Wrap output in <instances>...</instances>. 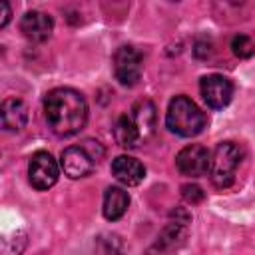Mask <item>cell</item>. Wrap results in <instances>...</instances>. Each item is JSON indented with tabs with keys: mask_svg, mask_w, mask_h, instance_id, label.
<instances>
[{
	"mask_svg": "<svg viewBox=\"0 0 255 255\" xmlns=\"http://www.w3.org/2000/svg\"><path fill=\"white\" fill-rule=\"evenodd\" d=\"M44 116L56 135H74L88 120L86 98L74 88H54L44 98Z\"/></svg>",
	"mask_w": 255,
	"mask_h": 255,
	"instance_id": "obj_1",
	"label": "cell"
},
{
	"mask_svg": "<svg viewBox=\"0 0 255 255\" xmlns=\"http://www.w3.org/2000/svg\"><path fill=\"white\" fill-rule=\"evenodd\" d=\"M155 129V106L149 100H139L129 112L122 114L114 126V137L122 147L135 149L145 143Z\"/></svg>",
	"mask_w": 255,
	"mask_h": 255,
	"instance_id": "obj_2",
	"label": "cell"
},
{
	"mask_svg": "<svg viewBox=\"0 0 255 255\" xmlns=\"http://www.w3.org/2000/svg\"><path fill=\"white\" fill-rule=\"evenodd\" d=\"M205 124H207L205 112H201V108L191 98H187V96H175L169 102L167 114H165V126L175 135L193 137V135H197V133L203 131Z\"/></svg>",
	"mask_w": 255,
	"mask_h": 255,
	"instance_id": "obj_3",
	"label": "cell"
},
{
	"mask_svg": "<svg viewBox=\"0 0 255 255\" xmlns=\"http://www.w3.org/2000/svg\"><path fill=\"white\" fill-rule=\"evenodd\" d=\"M104 153L106 151L98 139H84L78 145H70L62 151V155H60L62 171L70 179L86 177L96 169V165L104 157Z\"/></svg>",
	"mask_w": 255,
	"mask_h": 255,
	"instance_id": "obj_4",
	"label": "cell"
},
{
	"mask_svg": "<svg viewBox=\"0 0 255 255\" xmlns=\"http://www.w3.org/2000/svg\"><path fill=\"white\" fill-rule=\"evenodd\" d=\"M243 159V147L235 141L217 143L211 163H209V179L217 189H227L235 181L237 167Z\"/></svg>",
	"mask_w": 255,
	"mask_h": 255,
	"instance_id": "obj_5",
	"label": "cell"
},
{
	"mask_svg": "<svg viewBox=\"0 0 255 255\" xmlns=\"http://www.w3.org/2000/svg\"><path fill=\"white\" fill-rule=\"evenodd\" d=\"M143 58L133 46H120L114 54V74L122 86H135L141 78Z\"/></svg>",
	"mask_w": 255,
	"mask_h": 255,
	"instance_id": "obj_6",
	"label": "cell"
},
{
	"mask_svg": "<svg viewBox=\"0 0 255 255\" xmlns=\"http://www.w3.org/2000/svg\"><path fill=\"white\" fill-rule=\"evenodd\" d=\"M60 169L56 159L52 157V153L48 151H36L30 161H28V179L30 185L38 191H46L50 189L56 181H58Z\"/></svg>",
	"mask_w": 255,
	"mask_h": 255,
	"instance_id": "obj_7",
	"label": "cell"
},
{
	"mask_svg": "<svg viewBox=\"0 0 255 255\" xmlns=\"http://www.w3.org/2000/svg\"><path fill=\"white\" fill-rule=\"evenodd\" d=\"M199 90H201V98L205 100V104L211 110L225 108L233 98V84L229 78H225L221 74L203 76L199 82Z\"/></svg>",
	"mask_w": 255,
	"mask_h": 255,
	"instance_id": "obj_8",
	"label": "cell"
},
{
	"mask_svg": "<svg viewBox=\"0 0 255 255\" xmlns=\"http://www.w3.org/2000/svg\"><path fill=\"white\" fill-rule=\"evenodd\" d=\"M209 163H211V153L207 151V147H203L199 143L185 145L175 155V165H177L179 173L189 175V177L205 175L209 171Z\"/></svg>",
	"mask_w": 255,
	"mask_h": 255,
	"instance_id": "obj_9",
	"label": "cell"
},
{
	"mask_svg": "<svg viewBox=\"0 0 255 255\" xmlns=\"http://www.w3.org/2000/svg\"><path fill=\"white\" fill-rule=\"evenodd\" d=\"M187 223H191V215L185 209H175L171 211L169 223L163 227V231L157 237V247L161 249H175L183 243L187 235Z\"/></svg>",
	"mask_w": 255,
	"mask_h": 255,
	"instance_id": "obj_10",
	"label": "cell"
},
{
	"mask_svg": "<svg viewBox=\"0 0 255 255\" xmlns=\"http://www.w3.org/2000/svg\"><path fill=\"white\" fill-rule=\"evenodd\" d=\"M20 30L22 34L32 40V42H46L52 36L54 30V20L52 16H48L46 12L40 10H30L22 16L20 20Z\"/></svg>",
	"mask_w": 255,
	"mask_h": 255,
	"instance_id": "obj_11",
	"label": "cell"
},
{
	"mask_svg": "<svg viewBox=\"0 0 255 255\" xmlns=\"http://www.w3.org/2000/svg\"><path fill=\"white\" fill-rule=\"evenodd\" d=\"M112 173L114 177L122 183V185H128V187H133L137 183L143 181L145 177V167L131 155H118L114 161H112Z\"/></svg>",
	"mask_w": 255,
	"mask_h": 255,
	"instance_id": "obj_12",
	"label": "cell"
},
{
	"mask_svg": "<svg viewBox=\"0 0 255 255\" xmlns=\"http://www.w3.org/2000/svg\"><path fill=\"white\" fill-rule=\"evenodd\" d=\"M0 116L6 131H20L28 122V106L20 98H8L2 102Z\"/></svg>",
	"mask_w": 255,
	"mask_h": 255,
	"instance_id": "obj_13",
	"label": "cell"
},
{
	"mask_svg": "<svg viewBox=\"0 0 255 255\" xmlns=\"http://www.w3.org/2000/svg\"><path fill=\"white\" fill-rule=\"evenodd\" d=\"M129 207V195L124 187H118V185H112L106 189L104 193V217L108 221H118Z\"/></svg>",
	"mask_w": 255,
	"mask_h": 255,
	"instance_id": "obj_14",
	"label": "cell"
},
{
	"mask_svg": "<svg viewBox=\"0 0 255 255\" xmlns=\"http://www.w3.org/2000/svg\"><path fill=\"white\" fill-rule=\"evenodd\" d=\"M231 50H233V54L237 58H251L255 54V44L251 42L249 36L239 34V36H235L231 40Z\"/></svg>",
	"mask_w": 255,
	"mask_h": 255,
	"instance_id": "obj_15",
	"label": "cell"
},
{
	"mask_svg": "<svg viewBox=\"0 0 255 255\" xmlns=\"http://www.w3.org/2000/svg\"><path fill=\"white\" fill-rule=\"evenodd\" d=\"M181 197L187 203L197 205V203H201L205 199V191L199 185H195V183H185V185H181Z\"/></svg>",
	"mask_w": 255,
	"mask_h": 255,
	"instance_id": "obj_16",
	"label": "cell"
},
{
	"mask_svg": "<svg viewBox=\"0 0 255 255\" xmlns=\"http://www.w3.org/2000/svg\"><path fill=\"white\" fill-rule=\"evenodd\" d=\"M193 54H195L197 58H207V56L211 54V44H209V40H197V42H195V48H193Z\"/></svg>",
	"mask_w": 255,
	"mask_h": 255,
	"instance_id": "obj_17",
	"label": "cell"
},
{
	"mask_svg": "<svg viewBox=\"0 0 255 255\" xmlns=\"http://www.w3.org/2000/svg\"><path fill=\"white\" fill-rule=\"evenodd\" d=\"M10 16H12L10 4L8 2H0V28H4L10 22Z\"/></svg>",
	"mask_w": 255,
	"mask_h": 255,
	"instance_id": "obj_18",
	"label": "cell"
}]
</instances>
